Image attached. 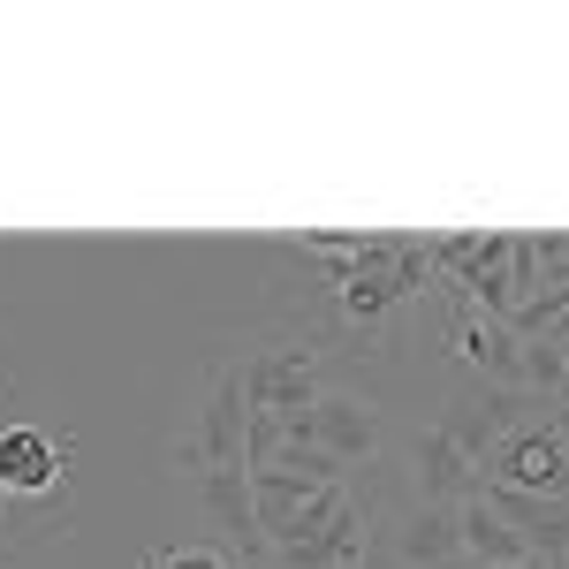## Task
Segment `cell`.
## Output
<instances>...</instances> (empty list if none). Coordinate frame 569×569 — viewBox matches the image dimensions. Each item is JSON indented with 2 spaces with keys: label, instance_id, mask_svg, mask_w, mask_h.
Returning a JSON list of instances; mask_svg holds the SVG:
<instances>
[{
  "label": "cell",
  "instance_id": "obj_1",
  "mask_svg": "<svg viewBox=\"0 0 569 569\" xmlns=\"http://www.w3.org/2000/svg\"><path fill=\"white\" fill-rule=\"evenodd\" d=\"M243 426H251V410H243L236 357H213V365H206V388L190 395L176 440H168L176 479H198V471H220V463H243Z\"/></svg>",
  "mask_w": 569,
  "mask_h": 569
},
{
  "label": "cell",
  "instance_id": "obj_2",
  "mask_svg": "<svg viewBox=\"0 0 569 569\" xmlns=\"http://www.w3.org/2000/svg\"><path fill=\"white\" fill-rule=\"evenodd\" d=\"M365 547H372V509L342 479V486H319L311 493V509L273 539L266 562H281V569H365Z\"/></svg>",
  "mask_w": 569,
  "mask_h": 569
},
{
  "label": "cell",
  "instance_id": "obj_3",
  "mask_svg": "<svg viewBox=\"0 0 569 569\" xmlns=\"http://www.w3.org/2000/svg\"><path fill=\"white\" fill-rule=\"evenodd\" d=\"M236 380H243V410L297 426L311 402L335 388V365H327V342L289 335V342H273V350H243L236 357Z\"/></svg>",
  "mask_w": 569,
  "mask_h": 569
},
{
  "label": "cell",
  "instance_id": "obj_4",
  "mask_svg": "<svg viewBox=\"0 0 569 569\" xmlns=\"http://www.w3.org/2000/svg\"><path fill=\"white\" fill-rule=\"evenodd\" d=\"M69 463H77V433L53 426H0V501L16 509H69Z\"/></svg>",
  "mask_w": 569,
  "mask_h": 569
},
{
  "label": "cell",
  "instance_id": "obj_5",
  "mask_svg": "<svg viewBox=\"0 0 569 569\" xmlns=\"http://www.w3.org/2000/svg\"><path fill=\"white\" fill-rule=\"evenodd\" d=\"M479 486H509V493H539V501H569V448L555 433V410L525 418L479 456Z\"/></svg>",
  "mask_w": 569,
  "mask_h": 569
},
{
  "label": "cell",
  "instance_id": "obj_6",
  "mask_svg": "<svg viewBox=\"0 0 569 569\" xmlns=\"http://www.w3.org/2000/svg\"><path fill=\"white\" fill-rule=\"evenodd\" d=\"M297 440H311L327 463H342V471H357V463H372L380 456V440H388V418H380V402H365V395L350 388H327L319 402H311L305 418L289 426Z\"/></svg>",
  "mask_w": 569,
  "mask_h": 569
},
{
  "label": "cell",
  "instance_id": "obj_7",
  "mask_svg": "<svg viewBox=\"0 0 569 569\" xmlns=\"http://www.w3.org/2000/svg\"><path fill=\"white\" fill-rule=\"evenodd\" d=\"M547 410H555V402H547ZM547 410H539V395H525V388H486V380H463V388L440 402L433 426L456 440L471 463H479V456H486V448H493L501 433H509V426H525V418H547Z\"/></svg>",
  "mask_w": 569,
  "mask_h": 569
},
{
  "label": "cell",
  "instance_id": "obj_8",
  "mask_svg": "<svg viewBox=\"0 0 569 569\" xmlns=\"http://www.w3.org/2000/svg\"><path fill=\"white\" fill-rule=\"evenodd\" d=\"M182 493L206 509V525L243 555V569H266V539H259V509H251V471L243 463H220V471H198L182 479Z\"/></svg>",
  "mask_w": 569,
  "mask_h": 569
},
{
  "label": "cell",
  "instance_id": "obj_9",
  "mask_svg": "<svg viewBox=\"0 0 569 569\" xmlns=\"http://www.w3.org/2000/svg\"><path fill=\"white\" fill-rule=\"evenodd\" d=\"M448 350L471 365V380L486 388H525V342H517V327H501V319H486V311H456L448 319Z\"/></svg>",
  "mask_w": 569,
  "mask_h": 569
},
{
  "label": "cell",
  "instance_id": "obj_10",
  "mask_svg": "<svg viewBox=\"0 0 569 569\" xmlns=\"http://www.w3.org/2000/svg\"><path fill=\"white\" fill-rule=\"evenodd\" d=\"M479 493H486V509L531 547L539 569L569 562V501H539V493H509V486H479Z\"/></svg>",
  "mask_w": 569,
  "mask_h": 569
},
{
  "label": "cell",
  "instance_id": "obj_11",
  "mask_svg": "<svg viewBox=\"0 0 569 569\" xmlns=\"http://www.w3.org/2000/svg\"><path fill=\"white\" fill-rule=\"evenodd\" d=\"M410 479H418V501H471L479 493V463L440 433V426H426L418 448H410Z\"/></svg>",
  "mask_w": 569,
  "mask_h": 569
},
{
  "label": "cell",
  "instance_id": "obj_12",
  "mask_svg": "<svg viewBox=\"0 0 569 569\" xmlns=\"http://www.w3.org/2000/svg\"><path fill=\"white\" fill-rule=\"evenodd\" d=\"M456 525H463V562H456V569H539L525 539L486 509V493L456 501Z\"/></svg>",
  "mask_w": 569,
  "mask_h": 569
},
{
  "label": "cell",
  "instance_id": "obj_13",
  "mask_svg": "<svg viewBox=\"0 0 569 569\" xmlns=\"http://www.w3.org/2000/svg\"><path fill=\"white\" fill-rule=\"evenodd\" d=\"M402 569H456L463 562V525H456V501H418L402 517Z\"/></svg>",
  "mask_w": 569,
  "mask_h": 569
},
{
  "label": "cell",
  "instance_id": "obj_14",
  "mask_svg": "<svg viewBox=\"0 0 569 569\" xmlns=\"http://www.w3.org/2000/svg\"><path fill=\"white\" fill-rule=\"evenodd\" d=\"M144 569H236V555H220L206 539H176V547H152Z\"/></svg>",
  "mask_w": 569,
  "mask_h": 569
},
{
  "label": "cell",
  "instance_id": "obj_15",
  "mask_svg": "<svg viewBox=\"0 0 569 569\" xmlns=\"http://www.w3.org/2000/svg\"><path fill=\"white\" fill-rule=\"evenodd\" d=\"M8 402H16V388H8V380H0V410H8ZM0 426H8V418H0Z\"/></svg>",
  "mask_w": 569,
  "mask_h": 569
}]
</instances>
